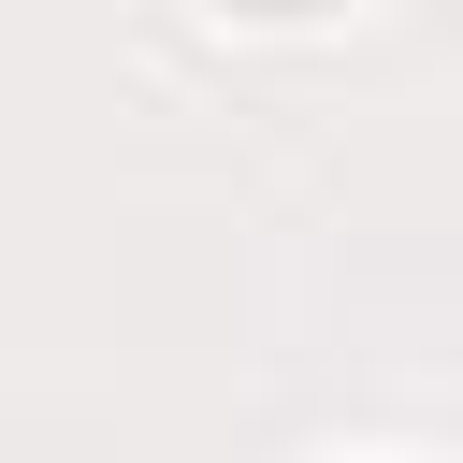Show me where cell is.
Here are the masks:
<instances>
[{
    "label": "cell",
    "mask_w": 463,
    "mask_h": 463,
    "mask_svg": "<svg viewBox=\"0 0 463 463\" xmlns=\"http://www.w3.org/2000/svg\"><path fill=\"white\" fill-rule=\"evenodd\" d=\"M203 14H232V29H347L376 0H203Z\"/></svg>",
    "instance_id": "6da1fadb"
},
{
    "label": "cell",
    "mask_w": 463,
    "mask_h": 463,
    "mask_svg": "<svg viewBox=\"0 0 463 463\" xmlns=\"http://www.w3.org/2000/svg\"><path fill=\"white\" fill-rule=\"evenodd\" d=\"M347 463H405V449H347Z\"/></svg>",
    "instance_id": "7a4b0ae2"
}]
</instances>
